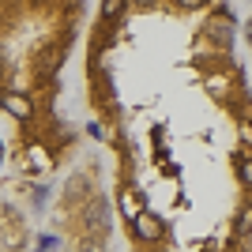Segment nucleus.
Masks as SVG:
<instances>
[{
	"instance_id": "5",
	"label": "nucleus",
	"mask_w": 252,
	"mask_h": 252,
	"mask_svg": "<svg viewBox=\"0 0 252 252\" xmlns=\"http://www.w3.org/2000/svg\"><path fill=\"white\" fill-rule=\"evenodd\" d=\"M237 53H241L245 75H249V87H252V8L237 11Z\"/></svg>"
},
{
	"instance_id": "2",
	"label": "nucleus",
	"mask_w": 252,
	"mask_h": 252,
	"mask_svg": "<svg viewBox=\"0 0 252 252\" xmlns=\"http://www.w3.org/2000/svg\"><path fill=\"white\" fill-rule=\"evenodd\" d=\"M91 15L94 0H0V121L15 177L49 181L91 147L68 105V68Z\"/></svg>"
},
{
	"instance_id": "1",
	"label": "nucleus",
	"mask_w": 252,
	"mask_h": 252,
	"mask_svg": "<svg viewBox=\"0 0 252 252\" xmlns=\"http://www.w3.org/2000/svg\"><path fill=\"white\" fill-rule=\"evenodd\" d=\"M79 87L125 252H252V87L230 0H94Z\"/></svg>"
},
{
	"instance_id": "6",
	"label": "nucleus",
	"mask_w": 252,
	"mask_h": 252,
	"mask_svg": "<svg viewBox=\"0 0 252 252\" xmlns=\"http://www.w3.org/2000/svg\"><path fill=\"white\" fill-rule=\"evenodd\" d=\"M8 177V147H4V136H0V181Z\"/></svg>"
},
{
	"instance_id": "4",
	"label": "nucleus",
	"mask_w": 252,
	"mask_h": 252,
	"mask_svg": "<svg viewBox=\"0 0 252 252\" xmlns=\"http://www.w3.org/2000/svg\"><path fill=\"white\" fill-rule=\"evenodd\" d=\"M53 192L45 181L31 177H4L0 181V252H34L38 219L45 215Z\"/></svg>"
},
{
	"instance_id": "3",
	"label": "nucleus",
	"mask_w": 252,
	"mask_h": 252,
	"mask_svg": "<svg viewBox=\"0 0 252 252\" xmlns=\"http://www.w3.org/2000/svg\"><path fill=\"white\" fill-rule=\"evenodd\" d=\"M34 252H125L109 200L105 158L94 143L61 173Z\"/></svg>"
}]
</instances>
